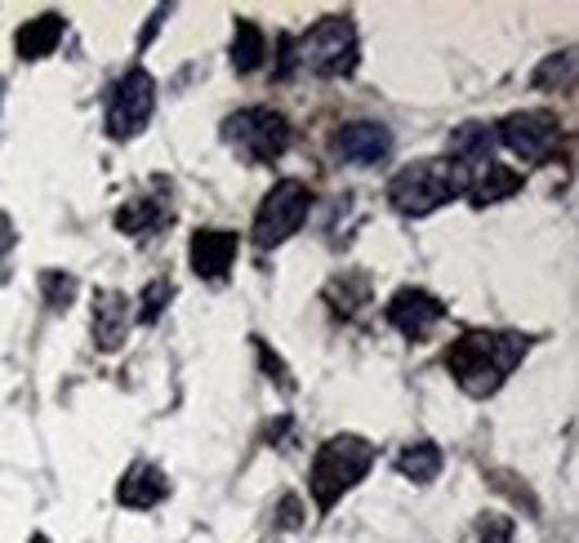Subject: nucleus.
<instances>
[{
    "label": "nucleus",
    "mask_w": 579,
    "mask_h": 543,
    "mask_svg": "<svg viewBox=\"0 0 579 543\" xmlns=\"http://www.w3.org/2000/svg\"><path fill=\"white\" fill-rule=\"evenodd\" d=\"M530 338L517 330H464L446 348V370L464 397L486 402L508 383V374L526 361Z\"/></svg>",
    "instance_id": "f257e3e1"
},
{
    "label": "nucleus",
    "mask_w": 579,
    "mask_h": 543,
    "mask_svg": "<svg viewBox=\"0 0 579 543\" xmlns=\"http://www.w3.org/2000/svg\"><path fill=\"white\" fill-rule=\"evenodd\" d=\"M357 63H361V36L348 14H325L299 40H290V67L295 72L340 81V76H353Z\"/></svg>",
    "instance_id": "f03ea898"
},
{
    "label": "nucleus",
    "mask_w": 579,
    "mask_h": 543,
    "mask_svg": "<svg viewBox=\"0 0 579 543\" xmlns=\"http://www.w3.org/2000/svg\"><path fill=\"white\" fill-rule=\"evenodd\" d=\"M374 468V446L357 432H340L317 446L312 468H308V495L317 504V513H330L348 490Z\"/></svg>",
    "instance_id": "7ed1b4c3"
},
{
    "label": "nucleus",
    "mask_w": 579,
    "mask_h": 543,
    "mask_svg": "<svg viewBox=\"0 0 579 543\" xmlns=\"http://www.w3.org/2000/svg\"><path fill=\"white\" fill-rule=\"evenodd\" d=\"M290 138H295V129H290L285 112H276V108H236L223 121V143L246 165L281 161L290 152Z\"/></svg>",
    "instance_id": "20e7f679"
},
{
    "label": "nucleus",
    "mask_w": 579,
    "mask_h": 543,
    "mask_svg": "<svg viewBox=\"0 0 579 543\" xmlns=\"http://www.w3.org/2000/svg\"><path fill=\"white\" fill-rule=\"evenodd\" d=\"M459 196L446 161H415L389 178V206L402 219H428Z\"/></svg>",
    "instance_id": "39448f33"
},
{
    "label": "nucleus",
    "mask_w": 579,
    "mask_h": 543,
    "mask_svg": "<svg viewBox=\"0 0 579 543\" xmlns=\"http://www.w3.org/2000/svg\"><path fill=\"white\" fill-rule=\"evenodd\" d=\"M308 214H312V187L304 178H276L255 210L250 240L259 250H276L308 223Z\"/></svg>",
    "instance_id": "423d86ee"
},
{
    "label": "nucleus",
    "mask_w": 579,
    "mask_h": 543,
    "mask_svg": "<svg viewBox=\"0 0 579 543\" xmlns=\"http://www.w3.org/2000/svg\"><path fill=\"white\" fill-rule=\"evenodd\" d=\"M495 138L508 147V152L526 165H544L557 143H562V121L557 112H544V108H526V112H508L495 129Z\"/></svg>",
    "instance_id": "0eeeda50"
},
{
    "label": "nucleus",
    "mask_w": 579,
    "mask_h": 543,
    "mask_svg": "<svg viewBox=\"0 0 579 543\" xmlns=\"http://www.w3.org/2000/svg\"><path fill=\"white\" fill-rule=\"evenodd\" d=\"M152 112H157V81H152V72L148 67H130L116 85H112V94H108V134L112 138H134L143 125L152 121Z\"/></svg>",
    "instance_id": "6e6552de"
},
{
    "label": "nucleus",
    "mask_w": 579,
    "mask_h": 543,
    "mask_svg": "<svg viewBox=\"0 0 579 543\" xmlns=\"http://www.w3.org/2000/svg\"><path fill=\"white\" fill-rule=\"evenodd\" d=\"M383 317H389V325L406 338H428L432 330H438L446 321V304L438 299L432 289H419V285H402L389 304H383Z\"/></svg>",
    "instance_id": "1a4fd4ad"
},
{
    "label": "nucleus",
    "mask_w": 579,
    "mask_h": 543,
    "mask_svg": "<svg viewBox=\"0 0 579 543\" xmlns=\"http://www.w3.org/2000/svg\"><path fill=\"white\" fill-rule=\"evenodd\" d=\"M393 147H397V138L383 121H348V125H340V134H334V157L344 165H357V170L383 165L393 157Z\"/></svg>",
    "instance_id": "9d476101"
},
{
    "label": "nucleus",
    "mask_w": 579,
    "mask_h": 543,
    "mask_svg": "<svg viewBox=\"0 0 579 543\" xmlns=\"http://www.w3.org/2000/svg\"><path fill=\"white\" fill-rule=\"evenodd\" d=\"M451 178H455L459 196H472L477 206H495V201H508V196L521 192V174L495 157L472 161V165H451Z\"/></svg>",
    "instance_id": "9b49d317"
},
{
    "label": "nucleus",
    "mask_w": 579,
    "mask_h": 543,
    "mask_svg": "<svg viewBox=\"0 0 579 543\" xmlns=\"http://www.w3.org/2000/svg\"><path fill=\"white\" fill-rule=\"evenodd\" d=\"M130 325H134V304L125 299L121 289H99V294H94L89 330H94V343H99V353H116L121 343L130 338Z\"/></svg>",
    "instance_id": "f8f14e48"
},
{
    "label": "nucleus",
    "mask_w": 579,
    "mask_h": 543,
    "mask_svg": "<svg viewBox=\"0 0 579 543\" xmlns=\"http://www.w3.org/2000/svg\"><path fill=\"white\" fill-rule=\"evenodd\" d=\"M236 250H241V236L227 232V227H201L192 236V272L201 281H223L236 263Z\"/></svg>",
    "instance_id": "ddd939ff"
},
{
    "label": "nucleus",
    "mask_w": 579,
    "mask_h": 543,
    "mask_svg": "<svg viewBox=\"0 0 579 543\" xmlns=\"http://www.w3.org/2000/svg\"><path fill=\"white\" fill-rule=\"evenodd\" d=\"M170 219H174V210H170V187H165L157 196H134L130 206H121L116 210V232L134 236V240H148V236L165 232Z\"/></svg>",
    "instance_id": "4468645a"
},
{
    "label": "nucleus",
    "mask_w": 579,
    "mask_h": 543,
    "mask_svg": "<svg viewBox=\"0 0 579 543\" xmlns=\"http://www.w3.org/2000/svg\"><path fill=\"white\" fill-rule=\"evenodd\" d=\"M165 495H170V481H165V472L157 464H134L121 477V485H116V504L121 508H134V513L157 508Z\"/></svg>",
    "instance_id": "2eb2a0df"
},
{
    "label": "nucleus",
    "mask_w": 579,
    "mask_h": 543,
    "mask_svg": "<svg viewBox=\"0 0 579 543\" xmlns=\"http://www.w3.org/2000/svg\"><path fill=\"white\" fill-rule=\"evenodd\" d=\"M63 36H67V18L63 14H40V18H32V23L19 27L14 49H19V59L36 63V59H50Z\"/></svg>",
    "instance_id": "dca6fc26"
},
{
    "label": "nucleus",
    "mask_w": 579,
    "mask_h": 543,
    "mask_svg": "<svg viewBox=\"0 0 579 543\" xmlns=\"http://www.w3.org/2000/svg\"><path fill=\"white\" fill-rule=\"evenodd\" d=\"M495 147H500V138H495V129H491V125H481V121H464V125L451 134V143H446V152H451V161H446V165H472V161H486V157H495Z\"/></svg>",
    "instance_id": "f3484780"
},
{
    "label": "nucleus",
    "mask_w": 579,
    "mask_h": 543,
    "mask_svg": "<svg viewBox=\"0 0 579 543\" xmlns=\"http://www.w3.org/2000/svg\"><path fill=\"white\" fill-rule=\"evenodd\" d=\"M263 63H268V36H263V27L250 23V18H236L232 23V72L250 76Z\"/></svg>",
    "instance_id": "a211bd4d"
},
{
    "label": "nucleus",
    "mask_w": 579,
    "mask_h": 543,
    "mask_svg": "<svg viewBox=\"0 0 579 543\" xmlns=\"http://www.w3.org/2000/svg\"><path fill=\"white\" fill-rule=\"evenodd\" d=\"M442 464H446V455H442L438 441H410V446H402V455H397V472L406 481H415V485L438 481Z\"/></svg>",
    "instance_id": "6ab92c4d"
},
{
    "label": "nucleus",
    "mask_w": 579,
    "mask_h": 543,
    "mask_svg": "<svg viewBox=\"0 0 579 543\" xmlns=\"http://www.w3.org/2000/svg\"><path fill=\"white\" fill-rule=\"evenodd\" d=\"M570 85H575V49H557V54H549L530 72V89H540V94H557Z\"/></svg>",
    "instance_id": "aec40b11"
},
{
    "label": "nucleus",
    "mask_w": 579,
    "mask_h": 543,
    "mask_svg": "<svg viewBox=\"0 0 579 543\" xmlns=\"http://www.w3.org/2000/svg\"><path fill=\"white\" fill-rule=\"evenodd\" d=\"M170 299H174V285H170L165 276H157V281L134 299V304H138V308H134V321H138V325H157L161 312L170 308Z\"/></svg>",
    "instance_id": "412c9836"
},
{
    "label": "nucleus",
    "mask_w": 579,
    "mask_h": 543,
    "mask_svg": "<svg viewBox=\"0 0 579 543\" xmlns=\"http://www.w3.org/2000/svg\"><path fill=\"white\" fill-rule=\"evenodd\" d=\"M40 294H45V304H50L54 312H63L76 294H81V281L72 276V272H40Z\"/></svg>",
    "instance_id": "4be33fe9"
},
{
    "label": "nucleus",
    "mask_w": 579,
    "mask_h": 543,
    "mask_svg": "<svg viewBox=\"0 0 579 543\" xmlns=\"http://www.w3.org/2000/svg\"><path fill=\"white\" fill-rule=\"evenodd\" d=\"M477 543H513V517L486 513L477 521Z\"/></svg>",
    "instance_id": "5701e85b"
},
{
    "label": "nucleus",
    "mask_w": 579,
    "mask_h": 543,
    "mask_svg": "<svg viewBox=\"0 0 579 543\" xmlns=\"http://www.w3.org/2000/svg\"><path fill=\"white\" fill-rule=\"evenodd\" d=\"M255 353H259V361H263V370H268V379H276L281 383V392H295V379H290V370H285V361L276 357V353H268V343L255 334Z\"/></svg>",
    "instance_id": "b1692460"
}]
</instances>
